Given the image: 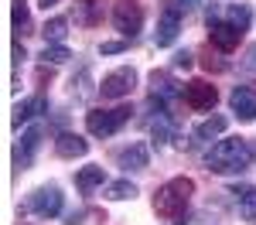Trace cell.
Instances as JSON below:
<instances>
[{
	"label": "cell",
	"mask_w": 256,
	"mask_h": 225,
	"mask_svg": "<svg viewBox=\"0 0 256 225\" xmlns=\"http://www.w3.org/2000/svg\"><path fill=\"white\" fill-rule=\"evenodd\" d=\"M250 161H253L250 143L242 137H226V140H218L212 147V154L205 157V167L216 171V174H239V171L250 167Z\"/></svg>",
	"instance_id": "1"
},
{
	"label": "cell",
	"mask_w": 256,
	"mask_h": 225,
	"mask_svg": "<svg viewBox=\"0 0 256 225\" xmlns=\"http://www.w3.org/2000/svg\"><path fill=\"white\" fill-rule=\"evenodd\" d=\"M192 195H195V181H192V178H171V181H164L158 188V195H154V212L164 215V219H178V215H184Z\"/></svg>",
	"instance_id": "2"
},
{
	"label": "cell",
	"mask_w": 256,
	"mask_h": 225,
	"mask_svg": "<svg viewBox=\"0 0 256 225\" xmlns=\"http://www.w3.org/2000/svg\"><path fill=\"white\" fill-rule=\"evenodd\" d=\"M130 106H113V109H92V113H86V130L92 133V137H113L120 133L126 123H130Z\"/></svg>",
	"instance_id": "3"
},
{
	"label": "cell",
	"mask_w": 256,
	"mask_h": 225,
	"mask_svg": "<svg viewBox=\"0 0 256 225\" xmlns=\"http://www.w3.org/2000/svg\"><path fill=\"white\" fill-rule=\"evenodd\" d=\"M62 208H65V195L58 184H41L24 202V212H34L38 219H55V215H62Z\"/></svg>",
	"instance_id": "4"
},
{
	"label": "cell",
	"mask_w": 256,
	"mask_h": 225,
	"mask_svg": "<svg viewBox=\"0 0 256 225\" xmlns=\"http://www.w3.org/2000/svg\"><path fill=\"white\" fill-rule=\"evenodd\" d=\"M134 85H137V72H134L130 65H123V68L110 72L106 79L99 82V96H102V99H126V96L134 92Z\"/></svg>",
	"instance_id": "5"
},
{
	"label": "cell",
	"mask_w": 256,
	"mask_h": 225,
	"mask_svg": "<svg viewBox=\"0 0 256 225\" xmlns=\"http://www.w3.org/2000/svg\"><path fill=\"white\" fill-rule=\"evenodd\" d=\"M181 99L188 102L195 113H208V109H216L218 92H216V85H212V82L192 79V82H184V92H181Z\"/></svg>",
	"instance_id": "6"
},
{
	"label": "cell",
	"mask_w": 256,
	"mask_h": 225,
	"mask_svg": "<svg viewBox=\"0 0 256 225\" xmlns=\"http://www.w3.org/2000/svg\"><path fill=\"white\" fill-rule=\"evenodd\" d=\"M41 137H44V126H28L24 133H20V140L18 147H14V167L18 171H28L31 164H34V154H38V147H41Z\"/></svg>",
	"instance_id": "7"
},
{
	"label": "cell",
	"mask_w": 256,
	"mask_h": 225,
	"mask_svg": "<svg viewBox=\"0 0 256 225\" xmlns=\"http://www.w3.org/2000/svg\"><path fill=\"white\" fill-rule=\"evenodd\" d=\"M113 27H116L126 41H134L140 31H144V10H140L137 3H116V10H113Z\"/></svg>",
	"instance_id": "8"
},
{
	"label": "cell",
	"mask_w": 256,
	"mask_h": 225,
	"mask_svg": "<svg viewBox=\"0 0 256 225\" xmlns=\"http://www.w3.org/2000/svg\"><path fill=\"white\" fill-rule=\"evenodd\" d=\"M242 34L246 31H239V27H232L229 20L222 17H208V38H212V44H216L218 51H232V48H239V41H242Z\"/></svg>",
	"instance_id": "9"
},
{
	"label": "cell",
	"mask_w": 256,
	"mask_h": 225,
	"mask_svg": "<svg viewBox=\"0 0 256 225\" xmlns=\"http://www.w3.org/2000/svg\"><path fill=\"white\" fill-rule=\"evenodd\" d=\"M181 10H174V7H164V14L158 17V31H154V44L158 48H168V44H174L178 34H181Z\"/></svg>",
	"instance_id": "10"
},
{
	"label": "cell",
	"mask_w": 256,
	"mask_h": 225,
	"mask_svg": "<svg viewBox=\"0 0 256 225\" xmlns=\"http://www.w3.org/2000/svg\"><path fill=\"white\" fill-rule=\"evenodd\" d=\"M229 106H232V113H236L242 123H253L256 120V89H250V85H236L232 96H229Z\"/></svg>",
	"instance_id": "11"
},
{
	"label": "cell",
	"mask_w": 256,
	"mask_h": 225,
	"mask_svg": "<svg viewBox=\"0 0 256 225\" xmlns=\"http://www.w3.org/2000/svg\"><path fill=\"white\" fill-rule=\"evenodd\" d=\"M116 164L123 167V171H147V164H150V150H147V143L134 140L130 147L116 150Z\"/></svg>",
	"instance_id": "12"
},
{
	"label": "cell",
	"mask_w": 256,
	"mask_h": 225,
	"mask_svg": "<svg viewBox=\"0 0 256 225\" xmlns=\"http://www.w3.org/2000/svg\"><path fill=\"white\" fill-rule=\"evenodd\" d=\"M181 92H184V85H178L168 72H150V96H158L164 102H174V99H181Z\"/></svg>",
	"instance_id": "13"
},
{
	"label": "cell",
	"mask_w": 256,
	"mask_h": 225,
	"mask_svg": "<svg viewBox=\"0 0 256 225\" xmlns=\"http://www.w3.org/2000/svg\"><path fill=\"white\" fill-rule=\"evenodd\" d=\"M55 154L65 157V161H72V157H86V154H89V140L79 137V133H58V140H55Z\"/></svg>",
	"instance_id": "14"
},
{
	"label": "cell",
	"mask_w": 256,
	"mask_h": 225,
	"mask_svg": "<svg viewBox=\"0 0 256 225\" xmlns=\"http://www.w3.org/2000/svg\"><path fill=\"white\" fill-rule=\"evenodd\" d=\"M68 92L76 102H89L92 96H99V85L92 82V68H79V75L68 82Z\"/></svg>",
	"instance_id": "15"
},
{
	"label": "cell",
	"mask_w": 256,
	"mask_h": 225,
	"mask_svg": "<svg viewBox=\"0 0 256 225\" xmlns=\"http://www.w3.org/2000/svg\"><path fill=\"white\" fill-rule=\"evenodd\" d=\"M76 184H79L82 195H92L99 184H106V171L99 164H86V167H79V174H76Z\"/></svg>",
	"instance_id": "16"
},
{
	"label": "cell",
	"mask_w": 256,
	"mask_h": 225,
	"mask_svg": "<svg viewBox=\"0 0 256 225\" xmlns=\"http://www.w3.org/2000/svg\"><path fill=\"white\" fill-rule=\"evenodd\" d=\"M216 17L229 20V24L239 27V31H246V27H250V20H253V10H250V3H226L222 10H216Z\"/></svg>",
	"instance_id": "17"
},
{
	"label": "cell",
	"mask_w": 256,
	"mask_h": 225,
	"mask_svg": "<svg viewBox=\"0 0 256 225\" xmlns=\"http://www.w3.org/2000/svg\"><path fill=\"white\" fill-rule=\"evenodd\" d=\"M226 126H229V120H226V116H208L205 123H198V126H195V140L212 143L216 137H222V133H226Z\"/></svg>",
	"instance_id": "18"
},
{
	"label": "cell",
	"mask_w": 256,
	"mask_h": 225,
	"mask_svg": "<svg viewBox=\"0 0 256 225\" xmlns=\"http://www.w3.org/2000/svg\"><path fill=\"white\" fill-rule=\"evenodd\" d=\"M44 109H48V99H44V96H31V99H24L18 109H14V126L34 120V116H38V113H44Z\"/></svg>",
	"instance_id": "19"
},
{
	"label": "cell",
	"mask_w": 256,
	"mask_h": 225,
	"mask_svg": "<svg viewBox=\"0 0 256 225\" xmlns=\"http://www.w3.org/2000/svg\"><path fill=\"white\" fill-rule=\"evenodd\" d=\"M150 140H154V147H164L168 140H174V123L168 113H158V120L150 123Z\"/></svg>",
	"instance_id": "20"
},
{
	"label": "cell",
	"mask_w": 256,
	"mask_h": 225,
	"mask_svg": "<svg viewBox=\"0 0 256 225\" xmlns=\"http://www.w3.org/2000/svg\"><path fill=\"white\" fill-rule=\"evenodd\" d=\"M41 34H44V41H48V44H62V41L68 38V17H52V20H44Z\"/></svg>",
	"instance_id": "21"
},
{
	"label": "cell",
	"mask_w": 256,
	"mask_h": 225,
	"mask_svg": "<svg viewBox=\"0 0 256 225\" xmlns=\"http://www.w3.org/2000/svg\"><path fill=\"white\" fill-rule=\"evenodd\" d=\"M232 195L239 198V215H242L246 222H253L256 219V188H236Z\"/></svg>",
	"instance_id": "22"
},
{
	"label": "cell",
	"mask_w": 256,
	"mask_h": 225,
	"mask_svg": "<svg viewBox=\"0 0 256 225\" xmlns=\"http://www.w3.org/2000/svg\"><path fill=\"white\" fill-rule=\"evenodd\" d=\"M134 195H137V184L126 181V178L106 184V198H110V202H126V198H134Z\"/></svg>",
	"instance_id": "23"
},
{
	"label": "cell",
	"mask_w": 256,
	"mask_h": 225,
	"mask_svg": "<svg viewBox=\"0 0 256 225\" xmlns=\"http://www.w3.org/2000/svg\"><path fill=\"white\" fill-rule=\"evenodd\" d=\"M68 58H72V51L65 44H44V51H41V61L44 65H65Z\"/></svg>",
	"instance_id": "24"
},
{
	"label": "cell",
	"mask_w": 256,
	"mask_h": 225,
	"mask_svg": "<svg viewBox=\"0 0 256 225\" xmlns=\"http://www.w3.org/2000/svg\"><path fill=\"white\" fill-rule=\"evenodd\" d=\"M14 27L20 34H28L31 27V10H28V0H14Z\"/></svg>",
	"instance_id": "25"
},
{
	"label": "cell",
	"mask_w": 256,
	"mask_h": 225,
	"mask_svg": "<svg viewBox=\"0 0 256 225\" xmlns=\"http://www.w3.org/2000/svg\"><path fill=\"white\" fill-rule=\"evenodd\" d=\"M171 65H174L178 72H181V68L188 72V68L195 65V55H192V51H178V55H174V61H171Z\"/></svg>",
	"instance_id": "26"
},
{
	"label": "cell",
	"mask_w": 256,
	"mask_h": 225,
	"mask_svg": "<svg viewBox=\"0 0 256 225\" xmlns=\"http://www.w3.org/2000/svg\"><path fill=\"white\" fill-rule=\"evenodd\" d=\"M99 51L102 55H120V51H126V41H102Z\"/></svg>",
	"instance_id": "27"
},
{
	"label": "cell",
	"mask_w": 256,
	"mask_h": 225,
	"mask_svg": "<svg viewBox=\"0 0 256 225\" xmlns=\"http://www.w3.org/2000/svg\"><path fill=\"white\" fill-rule=\"evenodd\" d=\"M202 0H174V3H168V7H174V10H181V14H192Z\"/></svg>",
	"instance_id": "28"
},
{
	"label": "cell",
	"mask_w": 256,
	"mask_h": 225,
	"mask_svg": "<svg viewBox=\"0 0 256 225\" xmlns=\"http://www.w3.org/2000/svg\"><path fill=\"white\" fill-rule=\"evenodd\" d=\"M246 68H253V72H256V44L246 51Z\"/></svg>",
	"instance_id": "29"
},
{
	"label": "cell",
	"mask_w": 256,
	"mask_h": 225,
	"mask_svg": "<svg viewBox=\"0 0 256 225\" xmlns=\"http://www.w3.org/2000/svg\"><path fill=\"white\" fill-rule=\"evenodd\" d=\"M82 219H86V212H72V215H68V222H65V225H82Z\"/></svg>",
	"instance_id": "30"
},
{
	"label": "cell",
	"mask_w": 256,
	"mask_h": 225,
	"mask_svg": "<svg viewBox=\"0 0 256 225\" xmlns=\"http://www.w3.org/2000/svg\"><path fill=\"white\" fill-rule=\"evenodd\" d=\"M58 3H62V0H38L41 10H52V7H58Z\"/></svg>",
	"instance_id": "31"
}]
</instances>
